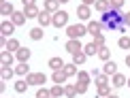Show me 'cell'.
<instances>
[{
  "label": "cell",
  "mask_w": 130,
  "mask_h": 98,
  "mask_svg": "<svg viewBox=\"0 0 130 98\" xmlns=\"http://www.w3.org/2000/svg\"><path fill=\"white\" fill-rule=\"evenodd\" d=\"M36 98H51V90H47L45 85H41L39 92H36Z\"/></svg>",
  "instance_id": "32"
},
{
  "label": "cell",
  "mask_w": 130,
  "mask_h": 98,
  "mask_svg": "<svg viewBox=\"0 0 130 98\" xmlns=\"http://www.w3.org/2000/svg\"><path fill=\"white\" fill-rule=\"evenodd\" d=\"M75 85H77V94H85V92H88V83H79L77 81Z\"/></svg>",
  "instance_id": "39"
},
{
  "label": "cell",
  "mask_w": 130,
  "mask_h": 98,
  "mask_svg": "<svg viewBox=\"0 0 130 98\" xmlns=\"http://www.w3.org/2000/svg\"><path fill=\"white\" fill-rule=\"evenodd\" d=\"M0 32H2V36H13L15 34V24L13 21H2L0 24Z\"/></svg>",
  "instance_id": "7"
},
{
  "label": "cell",
  "mask_w": 130,
  "mask_h": 98,
  "mask_svg": "<svg viewBox=\"0 0 130 98\" xmlns=\"http://www.w3.org/2000/svg\"><path fill=\"white\" fill-rule=\"evenodd\" d=\"M90 79H92V73H88V70H79L77 73V81L79 83H90Z\"/></svg>",
  "instance_id": "26"
},
{
  "label": "cell",
  "mask_w": 130,
  "mask_h": 98,
  "mask_svg": "<svg viewBox=\"0 0 130 98\" xmlns=\"http://www.w3.org/2000/svg\"><path fill=\"white\" fill-rule=\"evenodd\" d=\"M51 26H56V28H64V26H68V13H66V11H56V13H53Z\"/></svg>",
  "instance_id": "3"
},
{
  "label": "cell",
  "mask_w": 130,
  "mask_h": 98,
  "mask_svg": "<svg viewBox=\"0 0 130 98\" xmlns=\"http://www.w3.org/2000/svg\"><path fill=\"white\" fill-rule=\"evenodd\" d=\"M43 34H45V32H43L41 26H36V28H32V30H30V39H32V41H41V39H43Z\"/></svg>",
  "instance_id": "24"
},
{
  "label": "cell",
  "mask_w": 130,
  "mask_h": 98,
  "mask_svg": "<svg viewBox=\"0 0 130 98\" xmlns=\"http://www.w3.org/2000/svg\"><path fill=\"white\" fill-rule=\"evenodd\" d=\"M36 19H39V26H41V28H45V26H51V21H53V13H49V11L43 9Z\"/></svg>",
  "instance_id": "5"
},
{
  "label": "cell",
  "mask_w": 130,
  "mask_h": 98,
  "mask_svg": "<svg viewBox=\"0 0 130 98\" xmlns=\"http://www.w3.org/2000/svg\"><path fill=\"white\" fill-rule=\"evenodd\" d=\"M13 75H15V68H11V66H2V70H0V77H2V81H9Z\"/></svg>",
  "instance_id": "20"
},
{
  "label": "cell",
  "mask_w": 130,
  "mask_h": 98,
  "mask_svg": "<svg viewBox=\"0 0 130 98\" xmlns=\"http://www.w3.org/2000/svg\"><path fill=\"white\" fill-rule=\"evenodd\" d=\"M66 79H68V75L64 70H53V75H51V81L53 83H60V85L66 83Z\"/></svg>",
  "instance_id": "10"
},
{
  "label": "cell",
  "mask_w": 130,
  "mask_h": 98,
  "mask_svg": "<svg viewBox=\"0 0 130 98\" xmlns=\"http://www.w3.org/2000/svg\"><path fill=\"white\" fill-rule=\"evenodd\" d=\"M26 81H28L30 85H39V73H30L28 77H26Z\"/></svg>",
  "instance_id": "36"
},
{
  "label": "cell",
  "mask_w": 130,
  "mask_h": 98,
  "mask_svg": "<svg viewBox=\"0 0 130 98\" xmlns=\"http://www.w3.org/2000/svg\"><path fill=\"white\" fill-rule=\"evenodd\" d=\"M66 34H68V39H81L83 34H88V26H81V24L66 26Z\"/></svg>",
  "instance_id": "2"
},
{
  "label": "cell",
  "mask_w": 130,
  "mask_h": 98,
  "mask_svg": "<svg viewBox=\"0 0 130 98\" xmlns=\"http://www.w3.org/2000/svg\"><path fill=\"white\" fill-rule=\"evenodd\" d=\"M64 66H66V64H64L62 58H51L49 60V68L51 70H64Z\"/></svg>",
  "instance_id": "17"
},
{
  "label": "cell",
  "mask_w": 130,
  "mask_h": 98,
  "mask_svg": "<svg viewBox=\"0 0 130 98\" xmlns=\"http://www.w3.org/2000/svg\"><path fill=\"white\" fill-rule=\"evenodd\" d=\"M107 98H120V96H117V94H109V96H107Z\"/></svg>",
  "instance_id": "45"
},
{
  "label": "cell",
  "mask_w": 130,
  "mask_h": 98,
  "mask_svg": "<svg viewBox=\"0 0 130 98\" xmlns=\"http://www.w3.org/2000/svg\"><path fill=\"white\" fill-rule=\"evenodd\" d=\"M117 45H120V49H130V36H120Z\"/></svg>",
  "instance_id": "34"
},
{
  "label": "cell",
  "mask_w": 130,
  "mask_h": 98,
  "mask_svg": "<svg viewBox=\"0 0 130 98\" xmlns=\"http://www.w3.org/2000/svg\"><path fill=\"white\" fill-rule=\"evenodd\" d=\"M94 83H96V88H100V85H109V75L100 73L98 77H94Z\"/></svg>",
  "instance_id": "23"
},
{
  "label": "cell",
  "mask_w": 130,
  "mask_h": 98,
  "mask_svg": "<svg viewBox=\"0 0 130 98\" xmlns=\"http://www.w3.org/2000/svg\"><path fill=\"white\" fill-rule=\"evenodd\" d=\"M90 15H92V11H90V7H88V4H79V7H77V17L79 19H90Z\"/></svg>",
  "instance_id": "13"
},
{
  "label": "cell",
  "mask_w": 130,
  "mask_h": 98,
  "mask_svg": "<svg viewBox=\"0 0 130 98\" xmlns=\"http://www.w3.org/2000/svg\"><path fill=\"white\" fill-rule=\"evenodd\" d=\"M28 85H30V83H28L26 79H19L17 83H15V92H19V94H24V92L28 90Z\"/></svg>",
  "instance_id": "30"
},
{
  "label": "cell",
  "mask_w": 130,
  "mask_h": 98,
  "mask_svg": "<svg viewBox=\"0 0 130 98\" xmlns=\"http://www.w3.org/2000/svg\"><path fill=\"white\" fill-rule=\"evenodd\" d=\"M102 24L100 21H88V34H92V36H98V34H102Z\"/></svg>",
  "instance_id": "9"
},
{
  "label": "cell",
  "mask_w": 130,
  "mask_h": 98,
  "mask_svg": "<svg viewBox=\"0 0 130 98\" xmlns=\"http://www.w3.org/2000/svg\"><path fill=\"white\" fill-rule=\"evenodd\" d=\"M45 11H49V13H56V11H60V2L58 0H45Z\"/></svg>",
  "instance_id": "19"
},
{
  "label": "cell",
  "mask_w": 130,
  "mask_h": 98,
  "mask_svg": "<svg viewBox=\"0 0 130 98\" xmlns=\"http://www.w3.org/2000/svg\"><path fill=\"white\" fill-rule=\"evenodd\" d=\"M13 60H17V58H15L13 51H9V49L0 53V64H2V66H13Z\"/></svg>",
  "instance_id": "6"
},
{
  "label": "cell",
  "mask_w": 130,
  "mask_h": 98,
  "mask_svg": "<svg viewBox=\"0 0 130 98\" xmlns=\"http://www.w3.org/2000/svg\"><path fill=\"white\" fill-rule=\"evenodd\" d=\"M51 98H53V96H51Z\"/></svg>",
  "instance_id": "48"
},
{
  "label": "cell",
  "mask_w": 130,
  "mask_h": 98,
  "mask_svg": "<svg viewBox=\"0 0 130 98\" xmlns=\"http://www.w3.org/2000/svg\"><path fill=\"white\" fill-rule=\"evenodd\" d=\"M94 43L98 47H105V43H107V39H105V34H98V36H94Z\"/></svg>",
  "instance_id": "38"
},
{
  "label": "cell",
  "mask_w": 130,
  "mask_h": 98,
  "mask_svg": "<svg viewBox=\"0 0 130 98\" xmlns=\"http://www.w3.org/2000/svg\"><path fill=\"white\" fill-rule=\"evenodd\" d=\"M122 15H124V13H120V11H115V9L105 11L102 17H100L102 28H107V30H117V26L122 24Z\"/></svg>",
  "instance_id": "1"
},
{
  "label": "cell",
  "mask_w": 130,
  "mask_h": 98,
  "mask_svg": "<svg viewBox=\"0 0 130 98\" xmlns=\"http://www.w3.org/2000/svg\"><path fill=\"white\" fill-rule=\"evenodd\" d=\"M21 2H24V7H34L36 0H21Z\"/></svg>",
  "instance_id": "42"
},
{
  "label": "cell",
  "mask_w": 130,
  "mask_h": 98,
  "mask_svg": "<svg viewBox=\"0 0 130 98\" xmlns=\"http://www.w3.org/2000/svg\"><path fill=\"white\" fill-rule=\"evenodd\" d=\"M83 4H88V7H90V4H96V0H83Z\"/></svg>",
  "instance_id": "43"
},
{
  "label": "cell",
  "mask_w": 130,
  "mask_h": 98,
  "mask_svg": "<svg viewBox=\"0 0 130 98\" xmlns=\"http://www.w3.org/2000/svg\"><path fill=\"white\" fill-rule=\"evenodd\" d=\"M7 49L15 53L17 49H21V45H19V41H17V39H9V47H7Z\"/></svg>",
  "instance_id": "33"
},
{
  "label": "cell",
  "mask_w": 130,
  "mask_h": 98,
  "mask_svg": "<svg viewBox=\"0 0 130 98\" xmlns=\"http://www.w3.org/2000/svg\"><path fill=\"white\" fill-rule=\"evenodd\" d=\"M47 83V75L45 73H39V85H45Z\"/></svg>",
  "instance_id": "40"
},
{
  "label": "cell",
  "mask_w": 130,
  "mask_h": 98,
  "mask_svg": "<svg viewBox=\"0 0 130 98\" xmlns=\"http://www.w3.org/2000/svg\"><path fill=\"white\" fill-rule=\"evenodd\" d=\"M98 49H100V47L92 41V43H88V45H83V53H85L88 58H90V56H98Z\"/></svg>",
  "instance_id": "14"
},
{
  "label": "cell",
  "mask_w": 130,
  "mask_h": 98,
  "mask_svg": "<svg viewBox=\"0 0 130 98\" xmlns=\"http://www.w3.org/2000/svg\"><path fill=\"white\" fill-rule=\"evenodd\" d=\"M30 56H32V51H30L28 47H21V49H17V51H15V58H17V62H28Z\"/></svg>",
  "instance_id": "8"
},
{
  "label": "cell",
  "mask_w": 130,
  "mask_h": 98,
  "mask_svg": "<svg viewBox=\"0 0 130 98\" xmlns=\"http://www.w3.org/2000/svg\"><path fill=\"white\" fill-rule=\"evenodd\" d=\"M128 88H130V79H128Z\"/></svg>",
  "instance_id": "47"
},
{
  "label": "cell",
  "mask_w": 130,
  "mask_h": 98,
  "mask_svg": "<svg viewBox=\"0 0 130 98\" xmlns=\"http://www.w3.org/2000/svg\"><path fill=\"white\" fill-rule=\"evenodd\" d=\"M94 9H96V11H100V13H105V11H109V9H111V4H109V0H96Z\"/></svg>",
  "instance_id": "22"
},
{
  "label": "cell",
  "mask_w": 130,
  "mask_h": 98,
  "mask_svg": "<svg viewBox=\"0 0 130 98\" xmlns=\"http://www.w3.org/2000/svg\"><path fill=\"white\" fill-rule=\"evenodd\" d=\"M0 13H2V15H13L15 9H13L11 2H2V4H0Z\"/></svg>",
  "instance_id": "27"
},
{
  "label": "cell",
  "mask_w": 130,
  "mask_h": 98,
  "mask_svg": "<svg viewBox=\"0 0 130 98\" xmlns=\"http://www.w3.org/2000/svg\"><path fill=\"white\" fill-rule=\"evenodd\" d=\"M124 2H126V0H109L111 9H115V11H120V9L124 7Z\"/></svg>",
  "instance_id": "37"
},
{
  "label": "cell",
  "mask_w": 130,
  "mask_h": 98,
  "mask_svg": "<svg viewBox=\"0 0 130 98\" xmlns=\"http://www.w3.org/2000/svg\"><path fill=\"white\" fill-rule=\"evenodd\" d=\"M26 19H28V17H26L24 11H15V13L11 15V21H13L15 26H24V24H26Z\"/></svg>",
  "instance_id": "11"
},
{
  "label": "cell",
  "mask_w": 130,
  "mask_h": 98,
  "mask_svg": "<svg viewBox=\"0 0 130 98\" xmlns=\"http://www.w3.org/2000/svg\"><path fill=\"white\" fill-rule=\"evenodd\" d=\"M98 58L102 60V62H107V60H111V51H109V47H107V45L98 49Z\"/></svg>",
  "instance_id": "28"
},
{
  "label": "cell",
  "mask_w": 130,
  "mask_h": 98,
  "mask_svg": "<svg viewBox=\"0 0 130 98\" xmlns=\"http://www.w3.org/2000/svg\"><path fill=\"white\" fill-rule=\"evenodd\" d=\"M122 21H124L126 26H130V13H124V15H122Z\"/></svg>",
  "instance_id": "41"
},
{
  "label": "cell",
  "mask_w": 130,
  "mask_h": 98,
  "mask_svg": "<svg viewBox=\"0 0 130 98\" xmlns=\"http://www.w3.org/2000/svg\"><path fill=\"white\" fill-rule=\"evenodd\" d=\"M102 73H105V75H109V77H113V75L117 73V64L113 62V60H107V62H105V66H102Z\"/></svg>",
  "instance_id": "12"
},
{
  "label": "cell",
  "mask_w": 130,
  "mask_h": 98,
  "mask_svg": "<svg viewBox=\"0 0 130 98\" xmlns=\"http://www.w3.org/2000/svg\"><path fill=\"white\" fill-rule=\"evenodd\" d=\"M64 96L66 98H77V85L75 83H66L64 85Z\"/></svg>",
  "instance_id": "18"
},
{
  "label": "cell",
  "mask_w": 130,
  "mask_h": 98,
  "mask_svg": "<svg viewBox=\"0 0 130 98\" xmlns=\"http://www.w3.org/2000/svg\"><path fill=\"white\" fill-rule=\"evenodd\" d=\"M109 94H111V85H100L98 88V96L100 98H107Z\"/></svg>",
  "instance_id": "35"
},
{
  "label": "cell",
  "mask_w": 130,
  "mask_h": 98,
  "mask_svg": "<svg viewBox=\"0 0 130 98\" xmlns=\"http://www.w3.org/2000/svg\"><path fill=\"white\" fill-rule=\"evenodd\" d=\"M64 73H66L68 77H77L79 68H77V64H75V62H70V64H66V66H64Z\"/></svg>",
  "instance_id": "21"
},
{
  "label": "cell",
  "mask_w": 130,
  "mask_h": 98,
  "mask_svg": "<svg viewBox=\"0 0 130 98\" xmlns=\"http://www.w3.org/2000/svg\"><path fill=\"white\" fill-rule=\"evenodd\" d=\"M85 60H88V56H85L83 51H79V53H73V62L77 64V66H83V64H85Z\"/></svg>",
  "instance_id": "25"
},
{
  "label": "cell",
  "mask_w": 130,
  "mask_h": 98,
  "mask_svg": "<svg viewBox=\"0 0 130 98\" xmlns=\"http://www.w3.org/2000/svg\"><path fill=\"white\" fill-rule=\"evenodd\" d=\"M24 13H26V17H39L41 11H39V7L34 4V7H26V9H24Z\"/></svg>",
  "instance_id": "29"
},
{
  "label": "cell",
  "mask_w": 130,
  "mask_h": 98,
  "mask_svg": "<svg viewBox=\"0 0 130 98\" xmlns=\"http://www.w3.org/2000/svg\"><path fill=\"white\" fill-rule=\"evenodd\" d=\"M58 2H62V4H66V2H68V0H58Z\"/></svg>",
  "instance_id": "46"
},
{
  "label": "cell",
  "mask_w": 130,
  "mask_h": 98,
  "mask_svg": "<svg viewBox=\"0 0 130 98\" xmlns=\"http://www.w3.org/2000/svg\"><path fill=\"white\" fill-rule=\"evenodd\" d=\"M126 83H128V79L124 77L122 73H115L111 77V85H115V88H122V85H126Z\"/></svg>",
  "instance_id": "16"
},
{
  "label": "cell",
  "mask_w": 130,
  "mask_h": 98,
  "mask_svg": "<svg viewBox=\"0 0 130 98\" xmlns=\"http://www.w3.org/2000/svg\"><path fill=\"white\" fill-rule=\"evenodd\" d=\"M126 66L130 68V53H128V56H126Z\"/></svg>",
  "instance_id": "44"
},
{
  "label": "cell",
  "mask_w": 130,
  "mask_h": 98,
  "mask_svg": "<svg viewBox=\"0 0 130 98\" xmlns=\"http://www.w3.org/2000/svg\"><path fill=\"white\" fill-rule=\"evenodd\" d=\"M15 75H19V77H28V75H30L28 62H19L17 66H15Z\"/></svg>",
  "instance_id": "15"
},
{
  "label": "cell",
  "mask_w": 130,
  "mask_h": 98,
  "mask_svg": "<svg viewBox=\"0 0 130 98\" xmlns=\"http://www.w3.org/2000/svg\"><path fill=\"white\" fill-rule=\"evenodd\" d=\"M66 51L73 56V53H79V51H83V45H81V41L79 39H68L66 41Z\"/></svg>",
  "instance_id": "4"
},
{
  "label": "cell",
  "mask_w": 130,
  "mask_h": 98,
  "mask_svg": "<svg viewBox=\"0 0 130 98\" xmlns=\"http://www.w3.org/2000/svg\"><path fill=\"white\" fill-rule=\"evenodd\" d=\"M51 96H53V98H60V96H64V85L56 83V85L51 88Z\"/></svg>",
  "instance_id": "31"
}]
</instances>
